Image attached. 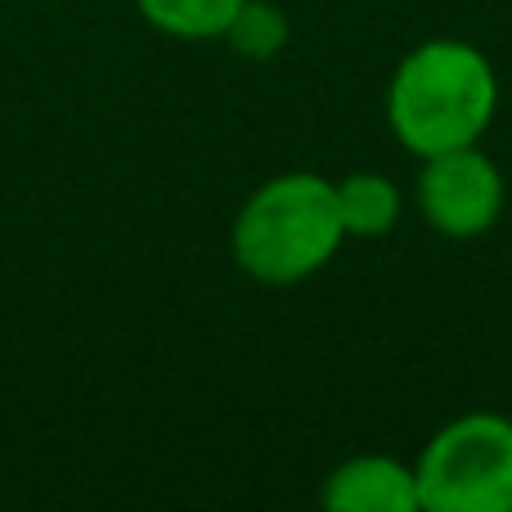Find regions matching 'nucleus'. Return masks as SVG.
<instances>
[{"mask_svg": "<svg viewBox=\"0 0 512 512\" xmlns=\"http://www.w3.org/2000/svg\"><path fill=\"white\" fill-rule=\"evenodd\" d=\"M414 477L427 512H512V418H454L427 441Z\"/></svg>", "mask_w": 512, "mask_h": 512, "instance_id": "3", "label": "nucleus"}, {"mask_svg": "<svg viewBox=\"0 0 512 512\" xmlns=\"http://www.w3.org/2000/svg\"><path fill=\"white\" fill-rule=\"evenodd\" d=\"M499 108L490 59L468 41L436 36L400 59L387 90V122L418 158L477 144Z\"/></svg>", "mask_w": 512, "mask_h": 512, "instance_id": "1", "label": "nucleus"}, {"mask_svg": "<svg viewBox=\"0 0 512 512\" xmlns=\"http://www.w3.org/2000/svg\"><path fill=\"white\" fill-rule=\"evenodd\" d=\"M324 504L333 512H418V477L414 468L387 454H360L328 472Z\"/></svg>", "mask_w": 512, "mask_h": 512, "instance_id": "5", "label": "nucleus"}, {"mask_svg": "<svg viewBox=\"0 0 512 512\" xmlns=\"http://www.w3.org/2000/svg\"><path fill=\"white\" fill-rule=\"evenodd\" d=\"M418 207L445 239H477L504 212V176L477 144L432 153L418 176Z\"/></svg>", "mask_w": 512, "mask_h": 512, "instance_id": "4", "label": "nucleus"}, {"mask_svg": "<svg viewBox=\"0 0 512 512\" xmlns=\"http://www.w3.org/2000/svg\"><path fill=\"white\" fill-rule=\"evenodd\" d=\"M346 239L337 212V185L315 171H288L265 180L234 221V261L270 288H288L319 274Z\"/></svg>", "mask_w": 512, "mask_h": 512, "instance_id": "2", "label": "nucleus"}, {"mask_svg": "<svg viewBox=\"0 0 512 512\" xmlns=\"http://www.w3.org/2000/svg\"><path fill=\"white\" fill-rule=\"evenodd\" d=\"M337 212L346 239H382L400 221V189L378 171H355L337 185Z\"/></svg>", "mask_w": 512, "mask_h": 512, "instance_id": "6", "label": "nucleus"}, {"mask_svg": "<svg viewBox=\"0 0 512 512\" xmlns=\"http://www.w3.org/2000/svg\"><path fill=\"white\" fill-rule=\"evenodd\" d=\"M239 5L243 0H135L144 23H153L158 32L176 36V41H212V36H221Z\"/></svg>", "mask_w": 512, "mask_h": 512, "instance_id": "7", "label": "nucleus"}, {"mask_svg": "<svg viewBox=\"0 0 512 512\" xmlns=\"http://www.w3.org/2000/svg\"><path fill=\"white\" fill-rule=\"evenodd\" d=\"M221 36L230 41V50L239 54V59L265 63L288 45V14H283L274 0H243Z\"/></svg>", "mask_w": 512, "mask_h": 512, "instance_id": "8", "label": "nucleus"}]
</instances>
